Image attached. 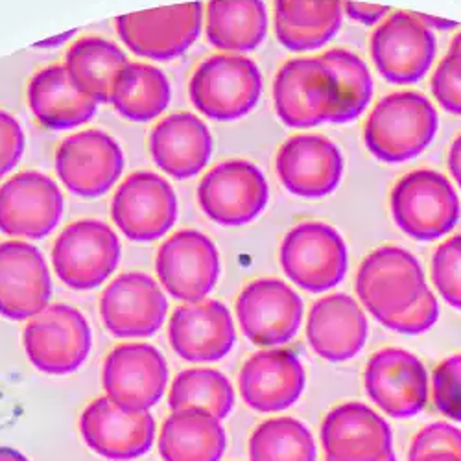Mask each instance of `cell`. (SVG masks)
<instances>
[{
  "label": "cell",
  "instance_id": "obj_31",
  "mask_svg": "<svg viewBox=\"0 0 461 461\" xmlns=\"http://www.w3.org/2000/svg\"><path fill=\"white\" fill-rule=\"evenodd\" d=\"M130 65L122 49L104 37H84L76 41L65 58L72 86L96 104H109L114 84Z\"/></svg>",
  "mask_w": 461,
  "mask_h": 461
},
{
  "label": "cell",
  "instance_id": "obj_25",
  "mask_svg": "<svg viewBox=\"0 0 461 461\" xmlns=\"http://www.w3.org/2000/svg\"><path fill=\"white\" fill-rule=\"evenodd\" d=\"M304 384V367L288 349H266L251 355L239 376L242 401L262 413L283 411L295 404Z\"/></svg>",
  "mask_w": 461,
  "mask_h": 461
},
{
  "label": "cell",
  "instance_id": "obj_47",
  "mask_svg": "<svg viewBox=\"0 0 461 461\" xmlns=\"http://www.w3.org/2000/svg\"><path fill=\"white\" fill-rule=\"evenodd\" d=\"M413 461H461V457L454 454H430V456H422Z\"/></svg>",
  "mask_w": 461,
  "mask_h": 461
},
{
  "label": "cell",
  "instance_id": "obj_36",
  "mask_svg": "<svg viewBox=\"0 0 461 461\" xmlns=\"http://www.w3.org/2000/svg\"><path fill=\"white\" fill-rule=\"evenodd\" d=\"M251 461H316V443L294 417L267 419L249 438Z\"/></svg>",
  "mask_w": 461,
  "mask_h": 461
},
{
  "label": "cell",
  "instance_id": "obj_4",
  "mask_svg": "<svg viewBox=\"0 0 461 461\" xmlns=\"http://www.w3.org/2000/svg\"><path fill=\"white\" fill-rule=\"evenodd\" d=\"M355 288L360 303L380 323L401 314L429 292L419 260L397 246L371 251L357 274Z\"/></svg>",
  "mask_w": 461,
  "mask_h": 461
},
{
  "label": "cell",
  "instance_id": "obj_13",
  "mask_svg": "<svg viewBox=\"0 0 461 461\" xmlns=\"http://www.w3.org/2000/svg\"><path fill=\"white\" fill-rule=\"evenodd\" d=\"M270 188L258 167L233 159L216 165L198 186V203L205 216L223 227L251 223L267 205Z\"/></svg>",
  "mask_w": 461,
  "mask_h": 461
},
{
  "label": "cell",
  "instance_id": "obj_48",
  "mask_svg": "<svg viewBox=\"0 0 461 461\" xmlns=\"http://www.w3.org/2000/svg\"><path fill=\"white\" fill-rule=\"evenodd\" d=\"M74 32H68L67 35H59V37H56V40H50V41H45V43H40L37 47H52V45H56V43H59V41H65L67 37H70Z\"/></svg>",
  "mask_w": 461,
  "mask_h": 461
},
{
  "label": "cell",
  "instance_id": "obj_21",
  "mask_svg": "<svg viewBox=\"0 0 461 461\" xmlns=\"http://www.w3.org/2000/svg\"><path fill=\"white\" fill-rule=\"evenodd\" d=\"M87 447L111 461H131L153 447L156 419L149 411H126L107 397L93 401L80 417Z\"/></svg>",
  "mask_w": 461,
  "mask_h": 461
},
{
  "label": "cell",
  "instance_id": "obj_45",
  "mask_svg": "<svg viewBox=\"0 0 461 461\" xmlns=\"http://www.w3.org/2000/svg\"><path fill=\"white\" fill-rule=\"evenodd\" d=\"M419 17V21L425 24L427 28H430L434 32V28L438 30H448V28H456L457 23L454 21H447V19H439V17H430V15H422V14H415Z\"/></svg>",
  "mask_w": 461,
  "mask_h": 461
},
{
  "label": "cell",
  "instance_id": "obj_22",
  "mask_svg": "<svg viewBox=\"0 0 461 461\" xmlns=\"http://www.w3.org/2000/svg\"><path fill=\"white\" fill-rule=\"evenodd\" d=\"M237 330L225 304L214 299L185 303L168 321V341L177 357L192 364L225 358L233 349Z\"/></svg>",
  "mask_w": 461,
  "mask_h": 461
},
{
  "label": "cell",
  "instance_id": "obj_42",
  "mask_svg": "<svg viewBox=\"0 0 461 461\" xmlns=\"http://www.w3.org/2000/svg\"><path fill=\"white\" fill-rule=\"evenodd\" d=\"M24 131L15 117L0 109V179L8 176L23 159Z\"/></svg>",
  "mask_w": 461,
  "mask_h": 461
},
{
  "label": "cell",
  "instance_id": "obj_9",
  "mask_svg": "<svg viewBox=\"0 0 461 461\" xmlns=\"http://www.w3.org/2000/svg\"><path fill=\"white\" fill-rule=\"evenodd\" d=\"M203 26L202 3L146 10L117 19V33L137 56L170 61L198 41Z\"/></svg>",
  "mask_w": 461,
  "mask_h": 461
},
{
  "label": "cell",
  "instance_id": "obj_16",
  "mask_svg": "<svg viewBox=\"0 0 461 461\" xmlns=\"http://www.w3.org/2000/svg\"><path fill=\"white\" fill-rule=\"evenodd\" d=\"M371 58L392 84H415L436 58V37L415 14L395 12L371 35Z\"/></svg>",
  "mask_w": 461,
  "mask_h": 461
},
{
  "label": "cell",
  "instance_id": "obj_39",
  "mask_svg": "<svg viewBox=\"0 0 461 461\" xmlns=\"http://www.w3.org/2000/svg\"><path fill=\"white\" fill-rule=\"evenodd\" d=\"M430 87L445 111L461 114V52H448V56L441 59L432 76Z\"/></svg>",
  "mask_w": 461,
  "mask_h": 461
},
{
  "label": "cell",
  "instance_id": "obj_40",
  "mask_svg": "<svg viewBox=\"0 0 461 461\" xmlns=\"http://www.w3.org/2000/svg\"><path fill=\"white\" fill-rule=\"evenodd\" d=\"M430 454H454L461 457V430L447 422H434L422 429L410 445L408 461Z\"/></svg>",
  "mask_w": 461,
  "mask_h": 461
},
{
  "label": "cell",
  "instance_id": "obj_29",
  "mask_svg": "<svg viewBox=\"0 0 461 461\" xmlns=\"http://www.w3.org/2000/svg\"><path fill=\"white\" fill-rule=\"evenodd\" d=\"M225 448L221 420L198 408L172 411L159 432V454L165 461H220Z\"/></svg>",
  "mask_w": 461,
  "mask_h": 461
},
{
  "label": "cell",
  "instance_id": "obj_3",
  "mask_svg": "<svg viewBox=\"0 0 461 461\" xmlns=\"http://www.w3.org/2000/svg\"><path fill=\"white\" fill-rule=\"evenodd\" d=\"M23 343L35 369L59 376L84 366L93 348V334L89 321L78 309L56 303L28 320Z\"/></svg>",
  "mask_w": 461,
  "mask_h": 461
},
{
  "label": "cell",
  "instance_id": "obj_5",
  "mask_svg": "<svg viewBox=\"0 0 461 461\" xmlns=\"http://www.w3.org/2000/svg\"><path fill=\"white\" fill-rule=\"evenodd\" d=\"M122 255L117 233L100 220H78L63 229L52 248V266L70 290L102 286L119 267Z\"/></svg>",
  "mask_w": 461,
  "mask_h": 461
},
{
  "label": "cell",
  "instance_id": "obj_11",
  "mask_svg": "<svg viewBox=\"0 0 461 461\" xmlns=\"http://www.w3.org/2000/svg\"><path fill=\"white\" fill-rule=\"evenodd\" d=\"M105 397L126 411H148L168 386V366L159 349L148 343L114 348L102 369Z\"/></svg>",
  "mask_w": 461,
  "mask_h": 461
},
{
  "label": "cell",
  "instance_id": "obj_23",
  "mask_svg": "<svg viewBox=\"0 0 461 461\" xmlns=\"http://www.w3.org/2000/svg\"><path fill=\"white\" fill-rule=\"evenodd\" d=\"M277 174L294 196L306 200L325 198L338 188L343 176L339 148L323 135H295L277 153Z\"/></svg>",
  "mask_w": 461,
  "mask_h": 461
},
{
  "label": "cell",
  "instance_id": "obj_34",
  "mask_svg": "<svg viewBox=\"0 0 461 461\" xmlns=\"http://www.w3.org/2000/svg\"><path fill=\"white\" fill-rule=\"evenodd\" d=\"M336 84V113L330 124H349L367 109L373 98V78L362 58L345 49H330L320 56Z\"/></svg>",
  "mask_w": 461,
  "mask_h": 461
},
{
  "label": "cell",
  "instance_id": "obj_30",
  "mask_svg": "<svg viewBox=\"0 0 461 461\" xmlns=\"http://www.w3.org/2000/svg\"><path fill=\"white\" fill-rule=\"evenodd\" d=\"M339 0H276V33L292 52L325 47L341 26Z\"/></svg>",
  "mask_w": 461,
  "mask_h": 461
},
{
  "label": "cell",
  "instance_id": "obj_38",
  "mask_svg": "<svg viewBox=\"0 0 461 461\" xmlns=\"http://www.w3.org/2000/svg\"><path fill=\"white\" fill-rule=\"evenodd\" d=\"M432 397L445 417L461 422V355H454L436 367Z\"/></svg>",
  "mask_w": 461,
  "mask_h": 461
},
{
  "label": "cell",
  "instance_id": "obj_37",
  "mask_svg": "<svg viewBox=\"0 0 461 461\" xmlns=\"http://www.w3.org/2000/svg\"><path fill=\"white\" fill-rule=\"evenodd\" d=\"M432 281L441 297L461 311V235L445 240L432 258Z\"/></svg>",
  "mask_w": 461,
  "mask_h": 461
},
{
  "label": "cell",
  "instance_id": "obj_43",
  "mask_svg": "<svg viewBox=\"0 0 461 461\" xmlns=\"http://www.w3.org/2000/svg\"><path fill=\"white\" fill-rule=\"evenodd\" d=\"M343 12L355 23L362 24H376L390 14L388 6H376V5H362V3H343Z\"/></svg>",
  "mask_w": 461,
  "mask_h": 461
},
{
  "label": "cell",
  "instance_id": "obj_41",
  "mask_svg": "<svg viewBox=\"0 0 461 461\" xmlns=\"http://www.w3.org/2000/svg\"><path fill=\"white\" fill-rule=\"evenodd\" d=\"M439 318V304L434 294L429 290L419 297L406 311L397 316L384 320L382 325L401 334H422L430 330Z\"/></svg>",
  "mask_w": 461,
  "mask_h": 461
},
{
  "label": "cell",
  "instance_id": "obj_35",
  "mask_svg": "<svg viewBox=\"0 0 461 461\" xmlns=\"http://www.w3.org/2000/svg\"><path fill=\"white\" fill-rule=\"evenodd\" d=\"M235 406V388L229 378L216 369L194 367L179 373L168 392V408L172 411L198 408L216 419H225Z\"/></svg>",
  "mask_w": 461,
  "mask_h": 461
},
{
  "label": "cell",
  "instance_id": "obj_15",
  "mask_svg": "<svg viewBox=\"0 0 461 461\" xmlns=\"http://www.w3.org/2000/svg\"><path fill=\"white\" fill-rule=\"evenodd\" d=\"M65 200L58 183L26 170L0 186V230L14 239L41 240L59 225Z\"/></svg>",
  "mask_w": 461,
  "mask_h": 461
},
{
  "label": "cell",
  "instance_id": "obj_2",
  "mask_svg": "<svg viewBox=\"0 0 461 461\" xmlns=\"http://www.w3.org/2000/svg\"><path fill=\"white\" fill-rule=\"evenodd\" d=\"M190 102L216 122H233L249 114L262 95V76L253 59L237 54L207 58L192 74Z\"/></svg>",
  "mask_w": 461,
  "mask_h": 461
},
{
  "label": "cell",
  "instance_id": "obj_6",
  "mask_svg": "<svg viewBox=\"0 0 461 461\" xmlns=\"http://www.w3.org/2000/svg\"><path fill=\"white\" fill-rule=\"evenodd\" d=\"M459 211L452 183L434 170L410 172L392 192L395 223L420 242H432L450 233L459 220Z\"/></svg>",
  "mask_w": 461,
  "mask_h": 461
},
{
  "label": "cell",
  "instance_id": "obj_20",
  "mask_svg": "<svg viewBox=\"0 0 461 461\" xmlns=\"http://www.w3.org/2000/svg\"><path fill=\"white\" fill-rule=\"evenodd\" d=\"M369 399L390 417L417 415L429 401V375L422 362L404 351L388 348L373 355L364 373Z\"/></svg>",
  "mask_w": 461,
  "mask_h": 461
},
{
  "label": "cell",
  "instance_id": "obj_14",
  "mask_svg": "<svg viewBox=\"0 0 461 461\" xmlns=\"http://www.w3.org/2000/svg\"><path fill=\"white\" fill-rule=\"evenodd\" d=\"M161 286L177 301L200 303L220 277V253L214 242L196 229H183L167 239L156 257Z\"/></svg>",
  "mask_w": 461,
  "mask_h": 461
},
{
  "label": "cell",
  "instance_id": "obj_46",
  "mask_svg": "<svg viewBox=\"0 0 461 461\" xmlns=\"http://www.w3.org/2000/svg\"><path fill=\"white\" fill-rule=\"evenodd\" d=\"M0 461H28V457L15 448L0 447Z\"/></svg>",
  "mask_w": 461,
  "mask_h": 461
},
{
  "label": "cell",
  "instance_id": "obj_8",
  "mask_svg": "<svg viewBox=\"0 0 461 461\" xmlns=\"http://www.w3.org/2000/svg\"><path fill=\"white\" fill-rule=\"evenodd\" d=\"M274 104L279 119L290 128L330 122L338 104L330 68L321 58L290 59L274 80Z\"/></svg>",
  "mask_w": 461,
  "mask_h": 461
},
{
  "label": "cell",
  "instance_id": "obj_1",
  "mask_svg": "<svg viewBox=\"0 0 461 461\" xmlns=\"http://www.w3.org/2000/svg\"><path fill=\"white\" fill-rule=\"evenodd\" d=\"M439 119L432 102L415 91L382 98L364 128L367 149L382 163H404L425 151L438 133Z\"/></svg>",
  "mask_w": 461,
  "mask_h": 461
},
{
  "label": "cell",
  "instance_id": "obj_24",
  "mask_svg": "<svg viewBox=\"0 0 461 461\" xmlns=\"http://www.w3.org/2000/svg\"><path fill=\"white\" fill-rule=\"evenodd\" d=\"M392 443L388 422L362 402L341 404L323 419L321 445L334 461H380Z\"/></svg>",
  "mask_w": 461,
  "mask_h": 461
},
{
  "label": "cell",
  "instance_id": "obj_50",
  "mask_svg": "<svg viewBox=\"0 0 461 461\" xmlns=\"http://www.w3.org/2000/svg\"><path fill=\"white\" fill-rule=\"evenodd\" d=\"M325 461H334V459H330V457H325ZM380 461H397V457H395V454H393V450H392V452H388L386 456H384Z\"/></svg>",
  "mask_w": 461,
  "mask_h": 461
},
{
  "label": "cell",
  "instance_id": "obj_12",
  "mask_svg": "<svg viewBox=\"0 0 461 461\" xmlns=\"http://www.w3.org/2000/svg\"><path fill=\"white\" fill-rule=\"evenodd\" d=\"M111 216L128 240H159L177 220L176 190L159 174L135 172L114 192Z\"/></svg>",
  "mask_w": 461,
  "mask_h": 461
},
{
  "label": "cell",
  "instance_id": "obj_28",
  "mask_svg": "<svg viewBox=\"0 0 461 461\" xmlns=\"http://www.w3.org/2000/svg\"><path fill=\"white\" fill-rule=\"evenodd\" d=\"M28 104L37 122L54 131L87 124L98 105L72 86L63 65H50L33 74L28 86Z\"/></svg>",
  "mask_w": 461,
  "mask_h": 461
},
{
  "label": "cell",
  "instance_id": "obj_33",
  "mask_svg": "<svg viewBox=\"0 0 461 461\" xmlns=\"http://www.w3.org/2000/svg\"><path fill=\"white\" fill-rule=\"evenodd\" d=\"M170 100L172 89L165 72L146 63H130L121 72L111 96L117 113L131 122L158 119Z\"/></svg>",
  "mask_w": 461,
  "mask_h": 461
},
{
  "label": "cell",
  "instance_id": "obj_26",
  "mask_svg": "<svg viewBox=\"0 0 461 461\" xmlns=\"http://www.w3.org/2000/svg\"><path fill=\"white\" fill-rule=\"evenodd\" d=\"M212 146L211 130L192 113H174L149 133L153 163L179 181L196 177L209 165Z\"/></svg>",
  "mask_w": 461,
  "mask_h": 461
},
{
  "label": "cell",
  "instance_id": "obj_19",
  "mask_svg": "<svg viewBox=\"0 0 461 461\" xmlns=\"http://www.w3.org/2000/svg\"><path fill=\"white\" fill-rule=\"evenodd\" d=\"M52 295V279L43 253L33 244H0V316L12 321L41 314Z\"/></svg>",
  "mask_w": 461,
  "mask_h": 461
},
{
  "label": "cell",
  "instance_id": "obj_17",
  "mask_svg": "<svg viewBox=\"0 0 461 461\" xmlns=\"http://www.w3.org/2000/svg\"><path fill=\"white\" fill-rule=\"evenodd\" d=\"M168 314L161 285L140 272L122 274L107 285L100 299L104 327L114 338H148L158 334Z\"/></svg>",
  "mask_w": 461,
  "mask_h": 461
},
{
  "label": "cell",
  "instance_id": "obj_27",
  "mask_svg": "<svg viewBox=\"0 0 461 461\" xmlns=\"http://www.w3.org/2000/svg\"><path fill=\"white\" fill-rule=\"evenodd\" d=\"M306 338L320 358L351 360L367 339V318L353 297L332 294L314 303L306 320Z\"/></svg>",
  "mask_w": 461,
  "mask_h": 461
},
{
  "label": "cell",
  "instance_id": "obj_32",
  "mask_svg": "<svg viewBox=\"0 0 461 461\" xmlns=\"http://www.w3.org/2000/svg\"><path fill=\"white\" fill-rule=\"evenodd\" d=\"M207 41L221 52L255 50L267 33L262 0H212L207 8Z\"/></svg>",
  "mask_w": 461,
  "mask_h": 461
},
{
  "label": "cell",
  "instance_id": "obj_18",
  "mask_svg": "<svg viewBox=\"0 0 461 461\" xmlns=\"http://www.w3.org/2000/svg\"><path fill=\"white\" fill-rule=\"evenodd\" d=\"M237 318L251 343L277 348L297 334L303 321V301L279 279H257L240 292Z\"/></svg>",
  "mask_w": 461,
  "mask_h": 461
},
{
  "label": "cell",
  "instance_id": "obj_7",
  "mask_svg": "<svg viewBox=\"0 0 461 461\" xmlns=\"http://www.w3.org/2000/svg\"><path fill=\"white\" fill-rule=\"evenodd\" d=\"M348 246L338 230L323 221L295 225L281 244L286 277L306 292H327L348 274Z\"/></svg>",
  "mask_w": 461,
  "mask_h": 461
},
{
  "label": "cell",
  "instance_id": "obj_10",
  "mask_svg": "<svg viewBox=\"0 0 461 461\" xmlns=\"http://www.w3.org/2000/svg\"><path fill=\"white\" fill-rule=\"evenodd\" d=\"M126 159L121 144L102 130L67 137L56 151V172L63 185L84 200L105 196L122 176Z\"/></svg>",
  "mask_w": 461,
  "mask_h": 461
},
{
  "label": "cell",
  "instance_id": "obj_44",
  "mask_svg": "<svg viewBox=\"0 0 461 461\" xmlns=\"http://www.w3.org/2000/svg\"><path fill=\"white\" fill-rule=\"evenodd\" d=\"M448 170H450L454 181L457 183V186L461 188V133L456 137V140L450 146V151H448Z\"/></svg>",
  "mask_w": 461,
  "mask_h": 461
},
{
  "label": "cell",
  "instance_id": "obj_49",
  "mask_svg": "<svg viewBox=\"0 0 461 461\" xmlns=\"http://www.w3.org/2000/svg\"><path fill=\"white\" fill-rule=\"evenodd\" d=\"M450 52H461V32H459V33L454 37V40H452Z\"/></svg>",
  "mask_w": 461,
  "mask_h": 461
}]
</instances>
